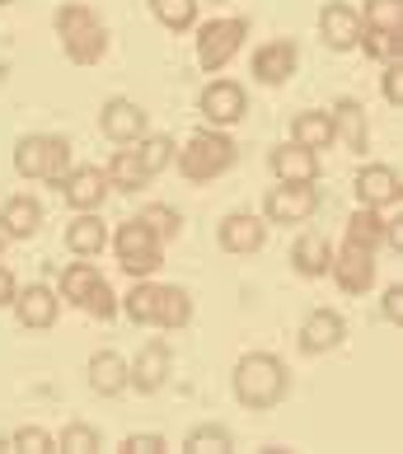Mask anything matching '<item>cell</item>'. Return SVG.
<instances>
[{
  "instance_id": "cell-1",
  "label": "cell",
  "mask_w": 403,
  "mask_h": 454,
  "mask_svg": "<svg viewBox=\"0 0 403 454\" xmlns=\"http://www.w3.org/2000/svg\"><path fill=\"white\" fill-rule=\"evenodd\" d=\"M287 365L281 356L273 351H249V356L234 361V398H240V408L249 412H263V408H277L281 398H287Z\"/></svg>"
},
{
  "instance_id": "cell-2",
  "label": "cell",
  "mask_w": 403,
  "mask_h": 454,
  "mask_svg": "<svg viewBox=\"0 0 403 454\" xmlns=\"http://www.w3.org/2000/svg\"><path fill=\"white\" fill-rule=\"evenodd\" d=\"M178 174L188 183H211L234 169V160H240V145H234L221 127H202L188 137V145L178 150Z\"/></svg>"
},
{
  "instance_id": "cell-3",
  "label": "cell",
  "mask_w": 403,
  "mask_h": 454,
  "mask_svg": "<svg viewBox=\"0 0 403 454\" xmlns=\"http://www.w3.org/2000/svg\"><path fill=\"white\" fill-rule=\"evenodd\" d=\"M57 38H61V52L71 57L75 66H94L99 57L108 52V33L104 20L90 10V5H61L57 10Z\"/></svg>"
},
{
  "instance_id": "cell-4",
  "label": "cell",
  "mask_w": 403,
  "mask_h": 454,
  "mask_svg": "<svg viewBox=\"0 0 403 454\" xmlns=\"http://www.w3.org/2000/svg\"><path fill=\"white\" fill-rule=\"evenodd\" d=\"M113 254H117V267H122L131 281H141V277H155L160 272L164 244L155 239V230H150L141 215H131V221H122V225H117V234H113Z\"/></svg>"
},
{
  "instance_id": "cell-5",
  "label": "cell",
  "mask_w": 403,
  "mask_h": 454,
  "mask_svg": "<svg viewBox=\"0 0 403 454\" xmlns=\"http://www.w3.org/2000/svg\"><path fill=\"white\" fill-rule=\"evenodd\" d=\"M14 169H20L24 178H43V183H57L75 169L71 164V141L66 137H24L20 145H14Z\"/></svg>"
},
{
  "instance_id": "cell-6",
  "label": "cell",
  "mask_w": 403,
  "mask_h": 454,
  "mask_svg": "<svg viewBox=\"0 0 403 454\" xmlns=\"http://www.w3.org/2000/svg\"><path fill=\"white\" fill-rule=\"evenodd\" d=\"M244 38H249V20L230 14V20H211L197 28V66L207 75L225 71V66L244 52Z\"/></svg>"
},
{
  "instance_id": "cell-7",
  "label": "cell",
  "mask_w": 403,
  "mask_h": 454,
  "mask_svg": "<svg viewBox=\"0 0 403 454\" xmlns=\"http://www.w3.org/2000/svg\"><path fill=\"white\" fill-rule=\"evenodd\" d=\"M314 211H319L314 183H277V188L263 197V221L267 225H305Z\"/></svg>"
},
{
  "instance_id": "cell-8",
  "label": "cell",
  "mask_w": 403,
  "mask_h": 454,
  "mask_svg": "<svg viewBox=\"0 0 403 454\" xmlns=\"http://www.w3.org/2000/svg\"><path fill=\"white\" fill-rule=\"evenodd\" d=\"M170 375H174V351H170V342H164V338H150V342L137 351V361L127 365V389L160 394Z\"/></svg>"
},
{
  "instance_id": "cell-9",
  "label": "cell",
  "mask_w": 403,
  "mask_h": 454,
  "mask_svg": "<svg viewBox=\"0 0 403 454\" xmlns=\"http://www.w3.org/2000/svg\"><path fill=\"white\" fill-rule=\"evenodd\" d=\"M99 131H104L108 141H117V145H137L141 137H146V108L137 104V98H108L104 108H99Z\"/></svg>"
},
{
  "instance_id": "cell-10",
  "label": "cell",
  "mask_w": 403,
  "mask_h": 454,
  "mask_svg": "<svg viewBox=\"0 0 403 454\" xmlns=\"http://www.w3.org/2000/svg\"><path fill=\"white\" fill-rule=\"evenodd\" d=\"M328 277L343 286L347 295H366L375 286V248H361V244H343L333 254Z\"/></svg>"
},
{
  "instance_id": "cell-11",
  "label": "cell",
  "mask_w": 403,
  "mask_h": 454,
  "mask_svg": "<svg viewBox=\"0 0 403 454\" xmlns=\"http://www.w3.org/2000/svg\"><path fill=\"white\" fill-rule=\"evenodd\" d=\"M197 108L211 127H234L249 113V94H244V85H234V80H211V85L202 90Z\"/></svg>"
},
{
  "instance_id": "cell-12",
  "label": "cell",
  "mask_w": 403,
  "mask_h": 454,
  "mask_svg": "<svg viewBox=\"0 0 403 454\" xmlns=\"http://www.w3.org/2000/svg\"><path fill=\"white\" fill-rule=\"evenodd\" d=\"M216 239H221L225 254H258V248L267 244V221L254 211H230L221 225H216Z\"/></svg>"
},
{
  "instance_id": "cell-13",
  "label": "cell",
  "mask_w": 403,
  "mask_h": 454,
  "mask_svg": "<svg viewBox=\"0 0 403 454\" xmlns=\"http://www.w3.org/2000/svg\"><path fill=\"white\" fill-rule=\"evenodd\" d=\"M319 38L324 47L333 52H352V47L361 43V14L347 5V0H328L324 10H319Z\"/></svg>"
},
{
  "instance_id": "cell-14",
  "label": "cell",
  "mask_w": 403,
  "mask_h": 454,
  "mask_svg": "<svg viewBox=\"0 0 403 454\" xmlns=\"http://www.w3.org/2000/svg\"><path fill=\"white\" fill-rule=\"evenodd\" d=\"M296 338H300V351H305V356H324V351L343 347L347 324H343V314H338V309H310Z\"/></svg>"
},
{
  "instance_id": "cell-15",
  "label": "cell",
  "mask_w": 403,
  "mask_h": 454,
  "mask_svg": "<svg viewBox=\"0 0 403 454\" xmlns=\"http://www.w3.org/2000/svg\"><path fill=\"white\" fill-rule=\"evenodd\" d=\"M357 201H361V207H375V211L399 207V201H403L399 174L390 169V164H361V169H357Z\"/></svg>"
},
{
  "instance_id": "cell-16",
  "label": "cell",
  "mask_w": 403,
  "mask_h": 454,
  "mask_svg": "<svg viewBox=\"0 0 403 454\" xmlns=\"http://www.w3.org/2000/svg\"><path fill=\"white\" fill-rule=\"evenodd\" d=\"M296 61H300L296 43L291 38H277V43H263L258 47L254 61H249V71H254L258 85H287V80L296 75Z\"/></svg>"
},
{
  "instance_id": "cell-17",
  "label": "cell",
  "mask_w": 403,
  "mask_h": 454,
  "mask_svg": "<svg viewBox=\"0 0 403 454\" xmlns=\"http://www.w3.org/2000/svg\"><path fill=\"white\" fill-rule=\"evenodd\" d=\"M61 197H66V207H75V211H99L108 197V174L94 169V164H80V169H71L61 178Z\"/></svg>"
},
{
  "instance_id": "cell-18",
  "label": "cell",
  "mask_w": 403,
  "mask_h": 454,
  "mask_svg": "<svg viewBox=\"0 0 403 454\" xmlns=\"http://www.w3.org/2000/svg\"><path fill=\"white\" fill-rule=\"evenodd\" d=\"M57 309H61V300L52 286H24V291H14V318H20L24 328H52L57 324Z\"/></svg>"
},
{
  "instance_id": "cell-19",
  "label": "cell",
  "mask_w": 403,
  "mask_h": 454,
  "mask_svg": "<svg viewBox=\"0 0 403 454\" xmlns=\"http://www.w3.org/2000/svg\"><path fill=\"white\" fill-rule=\"evenodd\" d=\"M267 164H273L277 183H319V155L305 145H277L273 155H267Z\"/></svg>"
},
{
  "instance_id": "cell-20",
  "label": "cell",
  "mask_w": 403,
  "mask_h": 454,
  "mask_svg": "<svg viewBox=\"0 0 403 454\" xmlns=\"http://www.w3.org/2000/svg\"><path fill=\"white\" fill-rule=\"evenodd\" d=\"M66 248L75 258H99L108 248V225L99 221V211H75V221L66 225Z\"/></svg>"
},
{
  "instance_id": "cell-21",
  "label": "cell",
  "mask_w": 403,
  "mask_h": 454,
  "mask_svg": "<svg viewBox=\"0 0 403 454\" xmlns=\"http://www.w3.org/2000/svg\"><path fill=\"white\" fill-rule=\"evenodd\" d=\"M328 117H333V141H343L347 150H366L371 127H366V108L357 104V98H338Z\"/></svg>"
},
{
  "instance_id": "cell-22",
  "label": "cell",
  "mask_w": 403,
  "mask_h": 454,
  "mask_svg": "<svg viewBox=\"0 0 403 454\" xmlns=\"http://www.w3.org/2000/svg\"><path fill=\"white\" fill-rule=\"evenodd\" d=\"M43 225V201L38 197H10L5 207H0V230H5V239H28V234H38Z\"/></svg>"
},
{
  "instance_id": "cell-23",
  "label": "cell",
  "mask_w": 403,
  "mask_h": 454,
  "mask_svg": "<svg viewBox=\"0 0 403 454\" xmlns=\"http://www.w3.org/2000/svg\"><path fill=\"white\" fill-rule=\"evenodd\" d=\"M291 267L300 277H328V267H333V244L324 239V234H300V239L291 244Z\"/></svg>"
},
{
  "instance_id": "cell-24",
  "label": "cell",
  "mask_w": 403,
  "mask_h": 454,
  "mask_svg": "<svg viewBox=\"0 0 403 454\" xmlns=\"http://www.w3.org/2000/svg\"><path fill=\"white\" fill-rule=\"evenodd\" d=\"M291 141L296 145H305V150H328L333 145V117L324 108H305V113H296L291 117Z\"/></svg>"
},
{
  "instance_id": "cell-25",
  "label": "cell",
  "mask_w": 403,
  "mask_h": 454,
  "mask_svg": "<svg viewBox=\"0 0 403 454\" xmlns=\"http://www.w3.org/2000/svg\"><path fill=\"white\" fill-rule=\"evenodd\" d=\"M90 389L104 398H117L127 389V361L117 351H94L90 356Z\"/></svg>"
},
{
  "instance_id": "cell-26",
  "label": "cell",
  "mask_w": 403,
  "mask_h": 454,
  "mask_svg": "<svg viewBox=\"0 0 403 454\" xmlns=\"http://www.w3.org/2000/svg\"><path fill=\"white\" fill-rule=\"evenodd\" d=\"M117 309H122V314L131 318V324H141V328H155V324H160V286L150 281V277H141V281L127 291V300H122Z\"/></svg>"
},
{
  "instance_id": "cell-27",
  "label": "cell",
  "mask_w": 403,
  "mask_h": 454,
  "mask_svg": "<svg viewBox=\"0 0 403 454\" xmlns=\"http://www.w3.org/2000/svg\"><path fill=\"white\" fill-rule=\"evenodd\" d=\"M174 137H164V131H146V137L137 141V160H141V169L155 178V174H164L174 164Z\"/></svg>"
},
{
  "instance_id": "cell-28",
  "label": "cell",
  "mask_w": 403,
  "mask_h": 454,
  "mask_svg": "<svg viewBox=\"0 0 403 454\" xmlns=\"http://www.w3.org/2000/svg\"><path fill=\"white\" fill-rule=\"evenodd\" d=\"M104 174H108V188H122V192H137V188L150 183V174L141 169V160H137V150H117Z\"/></svg>"
},
{
  "instance_id": "cell-29",
  "label": "cell",
  "mask_w": 403,
  "mask_h": 454,
  "mask_svg": "<svg viewBox=\"0 0 403 454\" xmlns=\"http://www.w3.org/2000/svg\"><path fill=\"white\" fill-rule=\"evenodd\" d=\"M347 244H361V248H380L384 244V215L375 207H357L347 221Z\"/></svg>"
},
{
  "instance_id": "cell-30",
  "label": "cell",
  "mask_w": 403,
  "mask_h": 454,
  "mask_svg": "<svg viewBox=\"0 0 403 454\" xmlns=\"http://www.w3.org/2000/svg\"><path fill=\"white\" fill-rule=\"evenodd\" d=\"M193 318V295L183 291V286H160V324L155 328H188Z\"/></svg>"
},
{
  "instance_id": "cell-31",
  "label": "cell",
  "mask_w": 403,
  "mask_h": 454,
  "mask_svg": "<svg viewBox=\"0 0 403 454\" xmlns=\"http://www.w3.org/2000/svg\"><path fill=\"white\" fill-rule=\"evenodd\" d=\"M230 445H234L230 431L216 427V422H202L183 435V454H230Z\"/></svg>"
},
{
  "instance_id": "cell-32",
  "label": "cell",
  "mask_w": 403,
  "mask_h": 454,
  "mask_svg": "<svg viewBox=\"0 0 403 454\" xmlns=\"http://www.w3.org/2000/svg\"><path fill=\"white\" fill-rule=\"evenodd\" d=\"M150 14H155L170 33L197 28V0H150Z\"/></svg>"
},
{
  "instance_id": "cell-33",
  "label": "cell",
  "mask_w": 403,
  "mask_h": 454,
  "mask_svg": "<svg viewBox=\"0 0 403 454\" xmlns=\"http://www.w3.org/2000/svg\"><path fill=\"white\" fill-rule=\"evenodd\" d=\"M366 28H380V33H399L403 28V0H366L357 10Z\"/></svg>"
},
{
  "instance_id": "cell-34",
  "label": "cell",
  "mask_w": 403,
  "mask_h": 454,
  "mask_svg": "<svg viewBox=\"0 0 403 454\" xmlns=\"http://www.w3.org/2000/svg\"><path fill=\"white\" fill-rule=\"evenodd\" d=\"M99 281H104V277H99V267H94V262H71V267L61 272V295H66V300H75V305H85V295L94 291Z\"/></svg>"
},
{
  "instance_id": "cell-35",
  "label": "cell",
  "mask_w": 403,
  "mask_h": 454,
  "mask_svg": "<svg viewBox=\"0 0 403 454\" xmlns=\"http://www.w3.org/2000/svg\"><path fill=\"white\" fill-rule=\"evenodd\" d=\"M137 215H141V221H146L150 230H155V239H160V244L178 239V230H183V215H178L174 207H164V201H150V207H146V211H137Z\"/></svg>"
},
{
  "instance_id": "cell-36",
  "label": "cell",
  "mask_w": 403,
  "mask_h": 454,
  "mask_svg": "<svg viewBox=\"0 0 403 454\" xmlns=\"http://www.w3.org/2000/svg\"><path fill=\"white\" fill-rule=\"evenodd\" d=\"M357 47L366 57H375V61H399V52H403L399 33H380V28H366V24H361V43Z\"/></svg>"
},
{
  "instance_id": "cell-37",
  "label": "cell",
  "mask_w": 403,
  "mask_h": 454,
  "mask_svg": "<svg viewBox=\"0 0 403 454\" xmlns=\"http://www.w3.org/2000/svg\"><path fill=\"white\" fill-rule=\"evenodd\" d=\"M99 445H104V441H99V431L85 427V422H71L57 435V450H66V454H94Z\"/></svg>"
},
{
  "instance_id": "cell-38",
  "label": "cell",
  "mask_w": 403,
  "mask_h": 454,
  "mask_svg": "<svg viewBox=\"0 0 403 454\" xmlns=\"http://www.w3.org/2000/svg\"><path fill=\"white\" fill-rule=\"evenodd\" d=\"M10 450H24V454H47L57 450V435H47L43 427H20L10 435Z\"/></svg>"
},
{
  "instance_id": "cell-39",
  "label": "cell",
  "mask_w": 403,
  "mask_h": 454,
  "mask_svg": "<svg viewBox=\"0 0 403 454\" xmlns=\"http://www.w3.org/2000/svg\"><path fill=\"white\" fill-rule=\"evenodd\" d=\"M80 309H90L94 318H113V314H117V295H113V286H108V281H99L94 291L85 295V305H80Z\"/></svg>"
},
{
  "instance_id": "cell-40",
  "label": "cell",
  "mask_w": 403,
  "mask_h": 454,
  "mask_svg": "<svg viewBox=\"0 0 403 454\" xmlns=\"http://www.w3.org/2000/svg\"><path fill=\"white\" fill-rule=\"evenodd\" d=\"M380 94H384V104L403 108V61H384V75H380Z\"/></svg>"
},
{
  "instance_id": "cell-41",
  "label": "cell",
  "mask_w": 403,
  "mask_h": 454,
  "mask_svg": "<svg viewBox=\"0 0 403 454\" xmlns=\"http://www.w3.org/2000/svg\"><path fill=\"white\" fill-rule=\"evenodd\" d=\"M160 450H170V441L155 431H131L122 441V454H160Z\"/></svg>"
},
{
  "instance_id": "cell-42",
  "label": "cell",
  "mask_w": 403,
  "mask_h": 454,
  "mask_svg": "<svg viewBox=\"0 0 403 454\" xmlns=\"http://www.w3.org/2000/svg\"><path fill=\"white\" fill-rule=\"evenodd\" d=\"M380 314L390 318V324H403V286H390V291H384V305H380Z\"/></svg>"
},
{
  "instance_id": "cell-43",
  "label": "cell",
  "mask_w": 403,
  "mask_h": 454,
  "mask_svg": "<svg viewBox=\"0 0 403 454\" xmlns=\"http://www.w3.org/2000/svg\"><path fill=\"white\" fill-rule=\"evenodd\" d=\"M14 291H20V281H14V272H10V267H0V309H5V305H14Z\"/></svg>"
},
{
  "instance_id": "cell-44",
  "label": "cell",
  "mask_w": 403,
  "mask_h": 454,
  "mask_svg": "<svg viewBox=\"0 0 403 454\" xmlns=\"http://www.w3.org/2000/svg\"><path fill=\"white\" fill-rule=\"evenodd\" d=\"M384 244H390L394 254H403V215L399 221H384Z\"/></svg>"
},
{
  "instance_id": "cell-45",
  "label": "cell",
  "mask_w": 403,
  "mask_h": 454,
  "mask_svg": "<svg viewBox=\"0 0 403 454\" xmlns=\"http://www.w3.org/2000/svg\"><path fill=\"white\" fill-rule=\"evenodd\" d=\"M0 450H10V435H0Z\"/></svg>"
},
{
  "instance_id": "cell-46",
  "label": "cell",
  "mask_w": 403,
  "mask_h": 454,
  "mask_svg": "<svg viewBox=\"0 0 403 454\" xmlns=\"http://www.w3.org/2000/svg\"><path fill=\"white\" fill-rule=\"evenodd\" d=\"M0 248H5V230H0Z\"/></svg>"
},
{
  "instance_id": "cell-47",
  "label": "cell",
  "mask_w": 403,
  "mask_h": 454,
  "mask_svg": "<svg viewBox=\"0 0 403 454\" xmlns=\"http://www.w3.org/2000/svg\"><path fill=\"white\" fill-rule=\"evenodd\" d=\"M0 5H10V0H0Z\"/></svg>"
}]
</instances>
